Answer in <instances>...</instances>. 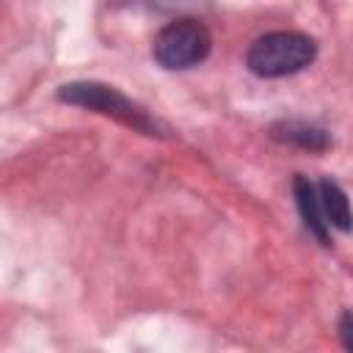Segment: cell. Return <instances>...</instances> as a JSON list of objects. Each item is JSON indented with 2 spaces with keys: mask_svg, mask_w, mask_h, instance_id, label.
<instances>
[{
  "mask_svg": "<svg viewBox=\"0 0 353 353\" xmlns=\"http://www.w3.org/2000/svg\"><path fill=\"white\" fill-rule=\"evenodd\" d=\"M314 61V41L306 33L276 30L256 39L248 50V66L259 77H284Z\"/></svg>",
  "mask_w": 353,
  "mask_h": 353,
  "instance_id": "cell-1",
  "label": "cell"
},
{
  "mask_svg": "<svg viewBox=\"0 0 353 353\" xmlns=\"http://www.w3.org/2000/svg\"><path fill=\"white\" fill-rule=\"evenodd\" d=\"M58 97L63 102H72V105H80V108L99 110L105 116H113V119H119L121 124H127L132 130L157 135V124L146 116V110H141L138 105H132L124 94H119L110 85H102V83H69V85H63L58 91Z\"/></svg>",
  "mask_w": 353,
  "mask_h": 353,
  "instance_id": "cell-2",
  "label": "cell"
},
{
  "mask_svg": "<svg viewBox=\"0 0 353 353\" xmlns=\"http://www.w3.org/2000/svg\"><path fill=\"white\" fill-rule=\"evenodd\" d=\"M210 33L196 19H176L165 25L154 39V58L165 69H188L207 58L210 52Z\"/></svg>",
  "mask_w": 353,
  "mask_h": 353,
  "instance_id": "cell-3",
  "label": "cell"
},
{
  "mask_svg": "<svg viewBox=\"0 0 353 353\" xmlns=\"http://www.w3.org/2000/svg\"><path fill=\"white\" fill-rule=\"evenodd\" d=\"M295 199H298V210L306 221V226L312 229V234L328 245V221L323 215V204H320V193L317 188L306 179V176H295Z\"/></svg>",
  "mask_w": 353,
  "mask_h": 353,
  "instance_id": "cell-4",
  "label": "cell"
},
{
  "mask_svg": "<svg viewBox=\"0 0 353 353\" xmlns=\"http://www.w3.org/2000/svg\"><path fill=\"white\" fill-rule=\"evenodd\" d=\"M317 193H320V204H323V215H325L328 226H336L342 232L353 229V210H350V201H347L345 190L336 182L323 179L317 185Z\"/></svg>",
  "mask_w": 353,
  "mask_h": 353,
  "instance_id": "cell-5",
  "label": "cell"
},
{
  "mask_svg": "<svg viewBox=\"0 0 353 353\" xmlns=\"http://www.w3.org/2000/svg\"><path fill=\"white\" fill-rule=\"evenodd\" d=\"M287 141L292 143H301V146H309V149H323L325 146V135L320 130H312V127H295V124H287Z\"/></svg>",
  "mask_w": 353,
  "mask_h": 353,
  "instance_id": "cell-6",
  "label": "cell"
},
{
  "mask_svg": "<svg viewBox=\"0 0 353 353\" xmlns=\"http://www.w3.org/2000/svg\"><path fill=\"white\" fill-rule=\"evenodd\" d=\"M339 334H342L345 347H347V350H353V314H350V312H347V314H342V320H339Z\"/></svg>",
  "mask_w": 353,
  "mask_h": 353,
  "instance_id": "cell-7",
  "label": "cell"
}]
</instances>
